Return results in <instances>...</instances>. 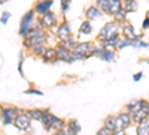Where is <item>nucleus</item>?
<instances>
[{
  "instance_id": "nucleus-19",
  "label": "nucleus",
  "mask_w": 149,
  "mask_h": 135,
  "mask_svg": "<svg viewBox=\"0 0 149 135\" xmlns=\"http://www.w3.org/2000/svg\"><path fill=\"white\" fill-rule=\"evenodd\" d=\"M103 126H104V128H107L110 132L118 131V126H116V116L109 114V116L104 119V125H103Z\"/></svg>"
},
{
  "instance_id": "nucleus-37",
  "label": "nucleus",
  "mask_w": 149,
  "mask_h": 135,
  "mask_svg": "<svg viewBox=\"0 0 149 135\" xmlns=\"http://www.w3.org/2000/svg\"><path fill=\"white\" fill-rule=\"evenodd\" d=\"M97 135H112V132L107 129V128H104V126H102L100 129L97 131Z\"/></svg>"
},
{
  "instance_id": "nucleus-28",
  "label": "nucleus",
  "mask_w": 149,
  "mask_h": 135,
  "mask_svg": "<svg viewBox=\"0 0 149 135\" xmlns=\"http://www.w3.org/2000/svg\"><path fill=\"white\" fill-rule=\"evenodd\" d=\"M45 50H46V44H42V45H36V47H33L30 51H31L33 56H39V57H42V54H43Z\"/></svg>"
},
{
  "instance_id": "nucleus-38",
  "label": "nucleus",
  "mask_w": 149,
  "mask_h": 135,
  "mask_svg": "<svg viewBox=\"0 0 149 135\" xmlns=\"http://www.w3.org/2000/svg\"><path fill=\"white\" fill-rule=\"evenodd\" d=\"M73 59H74V60H86V59H88V56L81 54V53H74V51H73Z\"/></svg>"
},
{
  "instance_id": "nucleus-16",
  "label": "nucleus",
  "mask_w": 149,
  "mask_h": 135,
  "mask_svg": "<svg viewBox=\"0 0 149 135\" xmlns=\"http://www.w3.org/2000/svg\"><path fill=\"white\" fill-rule=\"evenodd\" d=\"M52 2H54V0H48V2H37L36 8H34V12H36V14H39V15L46 14V12H49V9H51Z\"/></svg>"
},
{
  "instance_id": "nucleus-39",
  "label": "nucleus",
  "mask_w": 149,
  "mask_h": 135,
  "mask_svg": "<svg viewBox=\"0 0 149 135\" xmlns=\"http://www.w3.org/2000/svg\"><path fill=\"white\" fill-rule=\"evenodd\" d=\"M148 29H149V15H146L142 23V30H148Z\"/></svg>"
},
{
  "instance_id": "nucleus-21",
  "label": "nucleus",
  "mask_w": 149,
  "mask_h": 135,
  "mask_svg": "<svg viewBox=\"0 0 149 135\" xmlns=\"http://www.w3.org/2000/svg\"><path fill=\"white\" fill-rule=\"evenodd\" d=\"M119 11H122V2L121 0H109V15L113 17Z\"/></svg>"
},
{
  "instance_id": "nucleus-35",
  "label": "nucleus",
  "mask_w": 149,
  "mask_h": 135,
  "mask_svg": "<svg viewBox=\"0 0 149 135\" xmlns=\"http://www.w3.org/2000/svg\"><path fill=\"white\" fill-rule=\"evenodd\" d=\"M10 18V12H3V14H2V17H0V23H2V24H6L8 23V20Z\"/></svg>"
},
{
  "instance_id": "nucleus-8",
  "label": "nucleus",
  "mask_w": 149,
  "mask_h": 135,
  "mask_svg": "<svg viewBox=\"0 0 149 135\" xmlns=\"http://www.w3.org/2000/svg\"><path fill=\"white\" fill-rule=\"evenodd\" d=\"M39 23H40L42 29H51V27H54L57 24V17H55V14L52 11H49V12H46V14L40 15Z\"/></svg>"
},
{
  "instance_id": "nucleus-9",
  "label": "nucleus",
  "mask_w": 149,
  "mask_h": 135,
  "mask_svg": "<svg viewBox=\"0 0 149 135\" xmlns=\"http://www.w3.org/2000/svg\"><path fill=\"white\" fill-rule=\"evenodd\" d=\"M55 50H57L58 60H61V62H66V63H72V62H74V59H73V51H72V50H67V48L61 47L60 44L55 47Z\"/></svg>"
},
{
  "instance_id": "nucleus-44",
  "label": "nucleus",
  "mask_w": 149,
  "mask_h": 135,
  "mask_svg": "<svg viewBox=\"0 0 149 135\" xmlns=\"http://www.w3.org/2000/svg\"><path fill=\"white\" fill-rule=\"evenodd\" d=\"M5 2H8V0H0V5H2V3H5Z\"/></svg>"
},
{
  "instance_id": "nucleus-20",
  "label": "nucleus",
  "mask_w": 149,
  "mask_h": 135,
  "mask_svg": "<svg viewBox=\"0 0 149 135\" xmlns=\"http://www.w3.org/2000/svg\"><path fill=\"white\" fill-rule=\"evenodd\" d=\"M85 17H86V20H88V21L97 20V18L102 17V12L98 11L95 6H88V8H86V11H85Z\"/></svg>"
},
{
  "instance_id": "nucleus-33",
  "label": "nucleus",
  "mask_w": 149,
  "mask_h": 135,
  "mask_svg": "<svg viewBox=\"0 0 149 135\" xmlns=\"http://www.w3.org/2000/svg\"><path fill=\"white\" fill-rule=\"evenodd\" d=\"M131 47H134V48H149V44L143 42V41H137V42H131Z\"/></svg>"
},
{
  "instance_id": "nucleus-14",
  "label": "nucleus",
  "mask_w": 149,
  "mask_h": 135,
  "mask_svg": "<svg viewBox=\"0 0 149 135\" xmlns=\"http://www.w3.org/2000/svg\"><path fill=\"white\" fill-rule=\"evenodd\" d=\"M148 104H149V102L145 101V99H134V101H131V102L127 104L125 111L130 113V114H134L136 111H137V110H140L142 107H145V105H148Z\"/></svg>"
},
{
  "instance_id": "nucleus-46",
  "label": "nucleus",
  "mask_w": 149,
  "mask_h": 135,
  "mask_svg": "<svg viewBox=\"0 0 149 135\" xmlns=\"http://www.w3.org/2000/svg\"><path fill=\"white\" fill-rule=\"evenodd\" d=\"M37 2H48V0H37Z\"/></svg>"
},
{
  "instance_id": "nucleus-2",
  "label": "nucleus",
  "mask_w": 149,
  "mask_h": 135,
  "mask_svg": "<svg viewBox=\"0 0 149 135\" xmlns=\"http://www.w3.org/2000/svg\"><path fill=\"white\" fill-rule=\"evenodd\" d=\"M118 38H119V24L113 20L107 21L97 35V41L100 44H103L109 39H118Z\"/></svg>"
},
{
  "instance_id": "nucleus-48",
  "label": "nucleus",
  "mask_w": 149,
  "mask_h": 135,
  "mask_svg": "<svg viewBox=\"0 0 149 135\" xmlns=\"http://www.w3.org/2000/svg\"><path fill=\"white\" fill-rule=\"evenodd\" d=\"M52 135H57V132H52Z\"/></svg>"
},
{
  "instance_id": "nucleus-22",
  "label": "nucleus",
  "mask_w": 149,
  "mask_h": 135,
  "mask_svg": "<svg viewBox=\"0 0 149 135\" xmlns=\"http://www.w3.org/2000/svg\"><path fill=\"white\" fill-rule=\"evenodd\" d=\"M137 135H149V117L137 123Z\"/></svg>"
},
{
  "instance_id": "nucleus-47",
  "label": "nucleus",
  "mask_w": 149,
  "mask_h": 135,
  "mask_svg": "<svg viewBox=\"0 0 149 135\" xmlns=\"http://www.w3.org/2000/svg\"><path fill=\"white\" fill-rule=\"evenodd\" d=\"M145 62H146V63H149V59H148V60H145Z\"/></svg>"
},
{
  "instance_id": "nucleus-12",
  "label": "nucleus",
  "mask_w": 149,
  "mask_h": 135,
  "mask_svg": "<svg viewBox=\"0 0 149 135\" xmlns=\"http://www.w3.org/2000/svg\"><path fill=\"white\" fill-rule=\"evenodd\" d=\"M42 59H43L45 63H55V62H58V56H57L55 47H46V50L42 54Z\"/></svg>"
},
{
  "instance_id": "nucleus-3",
  "label": "nucleus",
  "mask_w": 149,
  "mask_h": 135,
  "mask_svg": "<svg viewBox=\"0 0 149 135\" xmlns=\"http://www.w3.org/2000/svg\"><path fill=\"white\" fill-rule=\"evenodd\" d=\"M14 126L18 131H21V132H27L30 129V126H31V117H30V114L27 111H22V110H21V113L14 120Z\"/></svg>"
},
{
  "instance_id": "nucleus-26",
  "label": "nucleus",
  "mask_w": 149,
  "mask_h": 135,
  "mask_svg": "<svg viewBox=\"0 0 149 135\" xmlns=\"http://www.w3.org/2000/svg\"><path fill=\"white\" fill-rule=\"evenodd\" d=\"M66 126V122L63 120V119H58L57 116H55V119H54V122H52V132H58L60 129H63Z\"/></svg>"
},
{
  "instance_id": "nucleus-32",
  "label": "nucleus",
  "mask_w": 149,
  "mask_h": 135,
  "mask_svg": "<svg viewBox=\"0 0 149 135\" xmlns=\"http://www.w3.org/2000/svg\"><path fill=\"white\" fill-rule=\"evenodd\" d=\"M57 135H78V134H76V132H73L70 128L64 126L63 129H60V131L57 132Z\"/></svg>"
},
{
  "instance_id": "nucleus-7",
  "label": "nucleus",
  "mask_w": 149,
  "mask_h": 135,
  "mask_svg": "<svg viewBox=\"0 0 149 135\" xmlns=\"http://www.w3.org/2000/svg\"><path fill=\"white\" fill-rule=\"evenodd\" d=\"M72 38V30H70V24L64 20L63 23L57 27V39L61 42V41H66V39H70Z\"/></svg>"
},
{
  "instance_id": "nucleus-34",
  "label": "nucleus",
  "mask_w": 149,
  "mask_h": 135,
  "mask_svg": "<svg viewBox=\"0 0 149 135\" xmlns=\"http://www.w3.org/2000/svg\"><path fill=\"white\" fill-rule=\"evenodd\" d=\"M70 3H72V0H61V12H63V14H66V12H67Z\"/></svg>"
},
{
  "instance_id": "nucleus-23",
  "label": "nucleus",
  "mask_w": 149,
  "mask_h": 135,
  "mask_svg": "<svg viewBox=\"0 0 149 135\" xmlns=\"http://www.w3.org/2000/svg\"><path fill=\"white\" fill-rule=\"evenodd\" d=\"M102 14H107L109 15V0H97L94 5Z\"/></svg>"
},
{
  "instance_id": "nucleus-15",
  "label": "nucleus",
  "mask_w": 149,
  "mask_h": 135,
  "mask_svg": "<svg viewBox=\"0 0 149 135\" xmlns=\"http://www.w3.org/2000/svg\"><path fill=\"white\" fill-rule=\"evenodd\" d=\"M97 57L98 59H102L103 62H113L115 60V51L113 50H109V48H104L103 45H102V50H100V53L97 54Z\"/></svg>"
},
{
  "instance_id": "nucleus-4",
  "label": "nucleus",
  "mask_w": 149,
  "mask_h": 135,
  "mask_svg": "<svg viewBox=\"0 0 149 135\" xmlns=\"http://www.w3.org/2000/svg\"><path fill=\"white\" fill-rule=\"evenodd\" d=\"M19 113H21V110L17 107H5L2 116H0V120H2L3 125H14V120L17 119Z\"/></svg>"
},
{
  "instance_id": "nucleus-29",
  "label": "nucleus",
  "mask_w": 149,
  "mask_h": 135,
  "mask_svg": "<svg viewBox=\"0 0 149 135\" xmlns=\"http://www.w3.org/2000/svg\"><path fill=\"white\" fill-rule=\"evenodd\" d=\"M60 45L61 47H64V48H67V50H72L73 51V48H74V45H76V41H74V38L72 36L70 39H66V41H61L60 42Z\"/></svg>"
},
{
  "instance_id": "nucleus-13",
  "label": "nucleus",
  "mask_w": 149,
  "mask_h": 135,
  "mask_svg": "<svg viewBox=\"0 0 149 135\" xmlns=\"http://www.w3.org/2000/svg\"><path fill=\"white\" fill-rule=\"evenodd\" d=\"M148 117H149V104L142 107L140 110H137L134 114H131V122L133 123H140L142 120H145Z\"/></svg>"
},
{
  "instance_id": "nucleus-41",
  "label": "nucleus",
  "mask_w": 149,
  "mask_h": 135,
  "mask_svg": "<svg viewBox=\"0 0 149 135\" xmlns=\"http://www.w3.org/2000/svg\"><path fill=\"white\" fill-rule=\"evenodd\" d=\"M26 93H33V95H37V96H42V92H40V90H36V89H30V90H27Z\"/></svg>"
},
{
  "instance_id": "nucleus-17",
  "label": "nucleus",
  "mask_w": 149,
  "mask_h": 135,
  "mask_svg": "<svg viewBox=\"0 0 149 135\" xmlns=\"http://www.w3.org/2000/svg\"><path fill=\"white\" fill-rule=\"evenodd\" d=\"M121 33H122V38H125V39H128V41H133V39H134V36H136L134 27L131 26L128 21H127V23H124V27H122Z\"/></svg>"
},
{
  "instance_id": "nucleus-43",
  "label": "nucleus",
  "mask_w": 149,
  "mask_h": 135,
  "mask_svg": "<svg viewBox=\"0 0 149 135\" xmlns=\"http://www.w3.org/2000/svg\"><path fill=\"white\" fill-rule=\"evenodd\" d=\"M3 108H5L3 105H0V116H2V113H3Z\"/></svg>"
},
{
  "instance_id": "nucleus-40",
  "label": "nucleus",
  "mask_w": 149,
  "mask_h": 135,
  "mask_svg": "<svg viewBox=\"0 0 149 135\" xmlns=\"http://www.w3.org/2000/svg\"><path fill=\"white\" fill-rule=\"evenodd\" d=\"M142 78H143V72H137V74H134V75H133V80H134L136 83L140 81Z\"/></svg>"
},
{
  "instance_id": "nucleus-1",
  "label": "nucleus",
  "mask_w": 149,
  "mask_h": 135,
  "mask_svg": "<svg viewBox=\"0 0 149 135\" xmlns=\"http://www.w3.org/2000/svg\"><path fill=\"white\" fill-rule=\"evenodd\" d=\"M42 44H46V32L39 26V27H31L29 30V33L24 36V47L27 50H31L33 47L36 45H42Z\"/></svg>"
},
{
  "instance_id": "nucleus-5",
  "label": "nucleus",
  "mask_w": 149,
  "mask_h": 135,
  "mask_svg": "<svg viewBox=\"0 0 149 135\" xmlns=\"http://www.w3.org/2000/svg\"><path fill=\"white\" fill-rule=\"evenodd\" d=\"M34 14H36V12L31 9V11H29L27 14L21 18V23H19V35L22 36V38H24V36L29 33V30L33 27V18H34Z\"/></svg>"
},
{
  "instance_id": "nucleus-18",
  "label": "nucleus",
  "mask_w": 149,
  "mask_h": 135,
  "mask_svg": "<svg viewBox=\"0 0 149 135\" xmlns=\"http://www.w3.org/2000/svg\"><path fill=\"white\" fill-rule=\"evenodd\" d=\"M137 8H139L137 0H122V11L125 12V14L137 11Z\"/></svg>"
},
{
  "instance_id": "nucleus-11",
  "label": "nucleus",
  "mask_w": 149,
  "mask_h": 135,
  "mask_svg": "<svg viewBox=\"0 0 149 135\" xmlns=\"http://www.w3.org/2000/svg\"><path fill=\"white\" fill-rule=\"evenodd\" d=\"M93 48H94V44H93V42L85 41V42H76V45H74V48H73V51H74V53L85 54V56L90 57V54H91V51H93Z\"/></svg>"
},
{
  "instance_id": "nucleus-31",
  "label": "nucleus",
  "mask_w": 149,
  "mask_h": 135,
  "mask_svg": "<svg viewBox=\"0 0 149 135\" xmlns=\"http://www.w3.org/2000/svg\"><path fill=\"white\" fill-rule=\"evenodd\" d=\"M125 47H131V41L125 39V38H118V42H116V50H122Z\"/></svg>"
},
{
  "instance_id": "nucleus-36",
  "label": "nucleus",
  "mask_w": 149,
  "mask_h": 135,
  "mask_svg": "<svg viewBox=\"0 0 149 135\" xmlns=\"http://www.w3.org/2000/svg\"><path fill=\"white\" fill-rule=\"evenodd\" d=\"M22 62H24V57H22V53H19V62H18V72L19 75L24 77V72H22Z\"/></svg>"
},
{
  "instance_id": "nucleus-27",
  "label": "nucleus",
  "mask_w": 149,
  "mask_h": 135,
  "mask_svg": "<svg viewBox=\"0 0 149 135\" xmlns=\"http://www.w3.org/2000/svg\"><path fill=\"white\" fill-rule=\"evenodd\" d=\"M79 32L82 33V35H90L91 32H93V26H91V21H88V20H85L82 24H81V27H79Z\"/></svg>"
},
{
  "instance_id": "nucleus-45",
  "label": "nucleus",
  "mask_w": 149,
  "mask_h": 135,
  "mask_svg": "<svg viewBox=\"0 0 149 135\" xmlns=\"http://www.w3.org/2000/svg\"><path fill=\"white\" fill-rule=\"evenodd\" d=\"M21 135H31V134H29V132H24V134H21Z\"/></svg>"
},
{
  "instance_id": "nucleus-24",
  "label": "nucleus",
  "mask_w": 149,
  "mask_h": 135,
  "mask_svg": "<svg viewBox=\"0 0 149 135\" xmlns=\"http://www.w3.org/2000/svg\"><path fill=\"white\" fill-rule=\"evenodd\" d=\"M27 113L30 114L31 120L40 122V119H42V116H43V110H40V108H33V110H27Z\"/></svg>"
},
{
  "instance_id": "nucleus-42",
  "label": "nucleus",
  "mask_w": 149,
  "mask_h": 135,
  "mask_svg": "<svg viewBox=\"0 0 149 135\" xmlns=\"http://www.w3.org/2000/svg\"><path fill=\"white\" fill-rule=\"evenodd\" d=\"M112 135H127L125 131H115V132H112Z\"/></svg>"
},
{
  "instance_id": "nucleus-6",
  "label": "nucleus",
  "mask_w": 149,
  "mask_h": 135,
  "mask_svg": "<svg viewBox=\"0 0 149 135\" xmlns=\"http://www.w3.org/2000/svg\"><path fill=\"white\" fill-rule=\"evenodd\" d=\"M131 123H133V122H131V114L130 113L121 111L119 114H116V126H118V131H125Z\"/></svg>"
},
{
  "instance_id": "nucleus-30",
  "label": "nucleus",
  "mask_w": 149,
  "mask_h": 135,
  "mask_svg": "<svg viewBox=\"0 0 149 135\" xmlns=\"http://www.w3.org/2000/svg\"><path fill=\"white\" fill-rule=\"evenodd\" d=\"M127 15L128 14H125L124 11H119V12H116V14L113 15V21H116L118 24L119 23H127Z\"/></svg>"
},
{
  "instance_id": "nucleus-10",
  "label": "nucleus",
  "mask_w": 149,
  "mask_h": 135,
  "mask_svg": "<svg viewBox=\"0 0 149 135\" xmlns=\"http://www.w3.org/2000/svg\"><path fill=\"white\" fill-rule=\"evenodd\" d=\"M54 119H55V116L49 111V108H45V110H43V116H42V119H40V123H42V126H43V129H45L46 132H51Z\"/></svg>"
},
{
  "instance_id": "nucleus-25",
  "label": "nucleus",
  "mask_w": 149,
  "mask_h": 135,
  "mask_svg": "<svg viewBox=\"0 0 149 135\" xmlns=\"http://www.w3.org/2000/svg\"><path fill=\"white\" fill-rule=\"evenodd\" d=\"M66 126L67 128H70L73 132H76V134H79L81 132V123L76 120V119H70L69 122H66Z\"/></svg>"
}]
</instances>
